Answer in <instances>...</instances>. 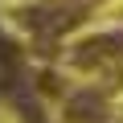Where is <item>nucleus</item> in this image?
<instances>
[{
	"label": "nucleus",
	"mask_w": 123,
	"mask_h": 123,
	"mask_svg": "<svg viewBox=\"0 0 123 123\" xmlns=\"http://www.w3.org/2000/svg\"><path fill=\"white\" fill-rule=\"evenodd\" d=\"M123 57V33H103V37H90L74 49V66H107V62H119Z\"/></svg>",
	"instance_id": "f257e3e1"
},
{
	"label": "nucleus",
	"mask_w": 123,
	"mask_h": 123,
	"mask_svg": "<svg viewBox=\"0 0 123 123\" xmlns=\"http://www.w3.org/2000/svg\"><path fill=\"white\" fill-rule=\"evenodd\" d=\"M103 115H107L103 94L82 90V94H74V98H70V119H74V123H103Z\"/></svg>",
	"instance_id": "f03ea898"
}]
</instances>
